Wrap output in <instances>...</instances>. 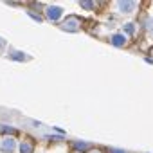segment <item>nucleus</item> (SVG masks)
I'll list each match as a JSON object with an SVG mask.
<instances>
[{
  "mask_svg": "<svg viewBox=\"0 0 153 153\" xmlns=\"http://www.w3.org/2000/svg\"><path fill=\"white\" fill-rule=\"evenodd\" d=\"M63 7H59V6H45V9H43V16H45V20H49V22H52V24H58V22H61V18H63Z\"/></svg>",
  "mask_w": 153,
  "mask_h": 153,
  "instance_id": "1",
  "label": "nucleus"
},
{
  "mask_svg": "<svg viewBox=\"0 0 153 153\" xmlns=\"http://www.w3.org/2000/svg\"><path fill=\"white\" fill-rule=\"evenodd\" d=\"M59 29L61 31H67V33H76V31L81 29V20L78 16L70 15V16H67L65 20L59 22Z\"/></svg>",
  "mask_w": 153,
  "mask_h": 153,
  "instance_id": "2",
  "label": "nucleus"
},
{
  "mask_svg": "<svg viewBox=\"0 0 153 153\" xmlns=\"http://www.w3.org/2000/svg\"><path fill=\"white\" fill-rule=\"evenodd\" d=\"M137 6H139V2H135V0H119V2H115L119 15H133Z\"/></svg>",
  "mask_w": 153,
  "mask_h": 153,
  "instance_id": "3",
  "label": "nucleus"
},
{
  "mask_svg": "<svg viewBox=\"0 0 153 153\" xmlns=\"http://www.w3.org/2000/svg\"><path fill=\"white\" fill-rule=\"evenodd\" d=\"M18 149V140L15 137H4L0 140V151L2 153H15Z\"/></svg>",
  "mask_w": 153,
  "mask_h": 153,
  "instance_id": "4",
  "label": "nucleus"
},
{
  "mask_svg": "<svg viewBox=\"0 0 153 153\" xmlns=\"http://www.w3.org/2000/svg\"><path fill=\"white\" fill-rule=\"evenodd\" d=\"M7 59L11 61H16V63H25V61H31V56L24 51H18V49H9L7 51Z\"/></svg>",
  "mask_w": 153,
  "mask_h": 153,
  "instance_id": "5",
  "label": "nucleus"
},
{
  "mask_svg": "<svg viewBox=\"0 0 153 153\" xmlns=\"http://www.w3.org/2000/svg\"><path fill=\"white\" fill-rule=\"evenodd\" d=\"M70 146H72V149H74L76 153H88V151L94 149L92 142H88V140H72Z\"/></svg>",
  "mask_w": 153,
  "mask_h": 153,
  "instance_id": "6",
  "label": "nucleus"
},
{
  "mask_svg": "<svg viewBox=\"0 0 153 153\" xmlns=\"http://www.w3.org/2000/svg\"><path fill=\"white\" fill-rule=\"evenodd\" d=\"M110 43H112L114 47L121 49V47H124V45L128 43V38H126L123 33H114V34L110 36Z\"/></svg>",
  "mask_w": 153,
  "mask_h": 153,
  "instance_id": "7",
  "label": "nucleus"
},
{
  "mask_svg": "<svg viewBox=\"0 0 153 153\" xmlns=\"http://www.w3.org/2000/svg\"><path fill=\"white\" fill-rule=\"evenodd\" d=\"M123 34H124L126 38L135 36V34H137V24H135V22H126V24H123Z\"/></svg>",
  "mask_w": 153,
  "mask_h": 153,
  "instance_id": "8",
  "label": "nucleus"
},
{
  "mask_svg": "<svg viewBox=\"0 0 153 153\" xmlns=\"http://www.w3.org/2000/svg\"><path fill=\"white\" fill-rule=\"evenodd\" d=\"M18 153H34V144L31 140L18 142Z\"/></svg>",
  "mask_w": 153,
  "mask_h": 153,
  "instance_id": "9",
  "label": "nucleus"
},
{
  "mask_svg": "<svg viewBox=\"0 0 153 153\" xmlns=\"http://www.w3.org/2000/svg\"><path fill=\"white\" fill-rule=\"evenodd\" d=\"M0 131L4 133V137H15L16 135V128L9 126V124H2V126H0Z\"/></svg>",
  "mask_w": 153,
  "mask_h": 153,
  "instance_id": "10",
  "label": "nucleus"
},
{
  "mask_svg": "<svg viewBox=\"0 0 153 153\" xmlns=\"http://www.w3.org/2000/svg\"><path fill=\"white\" fill-rule=\"evenodd\" d=\"M142 27L148 34H153V16H146L142 20Z\"/></svg>",
  "mask_w": 153,
  "mask_h": 153,
  "instance_id": "11",
  "label": "nucleus"
},
{
  "mask_svg": "<svg viewBox=\"0 0 153 153\" xmlns=\"http://www.w3.org/2000/svg\"><path fill=\"white\" fill-rule=\"evenodd\" d=\"M25 15H27L29 18H33L36 24H42V22H43V16H42L38 11H34V9H27V11H25Z\"/></svg>",
  "mask_w": 153,
  "mask_h": 153,
  "instance_id": "12",
  "label": "nucleus"
},
{
  "mask_svg": "<svg viewBox=\"0 0 153 153\" xmlns=\"http://www.w3.org/2000/svg\"><path fill=\"white\" fill-rule=\"evenodd\" d=\"M79 7L85 9V11H94V9H96V2H90V0H81V2H79Z\"/></svg>",
  "mask_w": 153,
  "mask_h": 153,
  "instance_id": "13",
  "label": "nucleus"
},
{
  "mask_svg": "<svg viewBox=\"0 0 153 153\" xmlns=\"http://www.w3.org/2000/svg\"><path fill=\"white\" fill-rule=\"evenodd\" d=\"M6 49H7V40L0 36V54H2V52H4Z\"/></svg>",
  "mask_w": 153,
  "mask_h": 153,
  "instance_id": "14",
  "label": "nucleus"
},
{
  "mask_svg": "<svg viewBox=\"0 0 153 153\" xmlns=\"http://www.w3.org/2000/svg\"><path fill=\"white\" fill-rule=\"evenodd\" d=\"M106 151H108V153H128L126 149H121V148H108Z\"/></svg>",
  "mask_w": 153,
  "mask_h": 153,
  "instance_id": "15",
  "label": "nucleus"
},
{
  "mask_svg": "<svg viewBox=\"0 0 153 153\" xmlns=\"http://www.w3.org/2000/svg\"><path fill=\"white\" fill-rule=\"evenodd\" d=\"M47 139H49V140H54V142H59V140H63V137H61V135H49Z\"/></svg>",
  "mask_w": 153,
  "mask_h": 153,
  "instance_id": "16",
  "label": "nucleus"
},
{
  "mask_svg": "<svg viewBox=\"0 0 153 153\" xmlns=\"http://www.w3.org/2000/svg\"><path fill=\"white\" fill-rule=\"evenodd\" d=\"M52 130H54V131H56V133H59V135H61V137H63V135H65V130H63V128H59V126H54V128H52Z\"/></svg>",
  "mask_w": 153,
  "mask_h": 153,
  "instance_id": "17",
  "label": "nucleus"
},
{
  "mask_svg": "<svg viewBox=\"0 0 153 153\" xmlns=\"http://www.w3.org/2000/svg\"><path fill=\"white\" fill-rule=\"evenodd\" d=\"M149 56H153V49H151V52H149ZM149 59H151V61H153V58H149Z\"/></svg>",
  "mask_w": 153,
  "mask_h": 153,
  "instance_id": "18",
  "label": "nucleus"
},
{
  "mask_svg": "<svg viewBox=\"0 0 153 153\" xmlns=\"http://www.w3.org/2000/svg\"><path fill=\"white\" fill-rule=\"evenodd\" d=\"M88 153H99V151H96V149H92V151H88Z\"/></svg>",
  "mask_w": 153,
  "mask_h": 153,
  "instance_id": "19",
  "label": "nucleus"
},
{
  "mask_svg": "<svg viewBox=\"0 0 153 153\" xmlns=\"http://www.w3.org/2000/svg\"><path fill=\"white\" fill-rule=\"evenodd\" d=\"M0 126H2V124H0Z\"/></svg>",
  "mask_w": 153,
  "mask_h": 153,
  "instance_id": "20",
  "label": "nucleus"
}]
</instances>
